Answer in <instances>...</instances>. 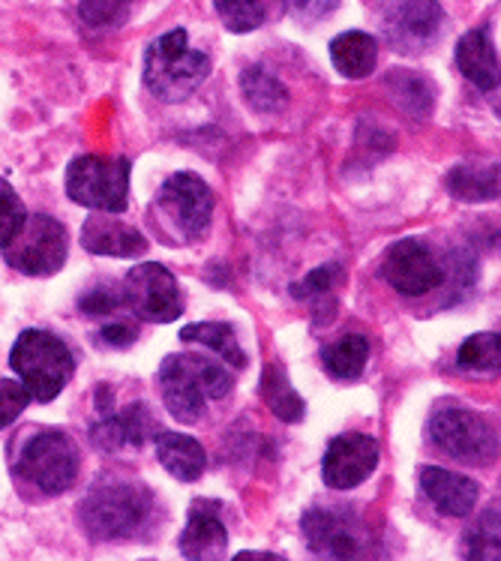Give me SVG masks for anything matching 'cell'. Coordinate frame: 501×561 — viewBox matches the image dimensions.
<instances>
[{"mask_svg": "<svg viewBox=\"0 0 501 561\" xmlns=\"http://www.w3.org/2000/svg\"><path fill=\"white\" fill-rule=\"evenodd\" d=\"M162 405L181 424H195L210 400H223L231 390V376L217 360L202 355H169L160 373Z\"/></svg>", "mask_w": 501, "mask_h": 561, "instance_id": "6da1fadb", "label": "cell"}, {"mask_svg": "<svg viewBox=\"0 0 501 561\" xmlns=\"http://www.w3.org/2000/svg\"><path fill=\"white\" fill-rule=\"evenodd\" d=\"M153 493L138 481H109L93 486L79 504L84 535L93 540H126L153 514Z\"/></svg>", "mask_w": 501, "mask_h": 561, "instance_id": "7a4b0ae2", "label": "cell"}, {"mask_svg": "<svg viewBox=\"0 0 501 561\" xmlns=\"http://www.w3.org/2000/svg\"><path fill=\"white\" fill-rule=\"evenodd\" d=\"M210 60L202 51L190 48V36L174 27L160 39H153L145 55V84L162 103H181L207 79Z\"/></svg>", "mask_w": 501, "mask_h": 561, "instance_id": "3957f363", "label": "cell"}, {"mask_svg": "<svg viewBox=\"0 0 501 561\" xmlns=\"http://www.w3.org/2000/svg\"><path fill=\"white\" fill-rule=\"evenodd\" d=\"M10 367L31 393V400L52 402L76 373L69 345L48 331H24L10 352Z\"/></svg>", "mask_w": 501, "mask_h": 561, "instance_id": "277c9868", "label": "cell"}, {"mask_svg": "<svg viewBox=\"0 0 501 561\" xmlns=\"http://www.w3.org/2000/svg\"><path fill=\"white\" fill-rule=\"evenodd\" d=\"M79 445L60 430H39L12 457V474L43 495H64L79 478Z\"/></svg>", "mask_w": 501, "mask_h": 561, "instance_id": "5b68a950", "label": "cell"}, {"mask_svg": "<svg viewBox=\"0 0 501 561\" xmlns=\"http://www.w3.org/2000/svg\"><path fill=\"white\" fill-rule=\"evenodd\" d=\"M67 195L81 207L124 214L129 202V160L79 157L67 169Z\"/></svg>", "mask_w": 501, "mask_h": 561, "instance_id": "8992f818", "label": "cell"}, {"mask_svg": "<svg viewBox=\"0 0 501 561\" xmlns=\"http://www.w3.org/2000/svg\"><path fill=\"white\" fill-rule=\"evenodd\" d=\"M69 238L64 222L48 214L24 219L22 231L3 247V259L24 276H52L67 262Z\"/></svg>", "mask_w": 501, "mask_h": 561, "instance_id": "52a82bcc", "label": "cell"}, {"mask_svg": "<svg viewBox=\"0 0 501 561\" xmlns=\"http://www.w3.org/2000/svg\"><path fill=\"white\" fill-rule=\"evenodd\" d=\"M126 310L150 324H169L183 312L178 279L162 264H136L124 279Z\"/></svg>", "mask_w": 501, "mask_h": 561, "instance_id": "ba28073f", "label": "cell"}, {"mask_svg": "<svg viewBox=\"0 0 501 561\" xmlns=\"http://www.w3.org/2000/svg\"><path fill=\"white\" fill-rule=\"evenodd\" d=\"M430 442L459 462H487L499 450V438L478 412L442 409L430 421Z\"/></svg>", "mask_w": 501, "mask_h": 561, "instance_id": "9c48e42d", "label": "cell"}, {"mask_svg": "<svg viewBox=\"0 0 501 561\" xmlns=\"http://www.w3.org/2000/svg\"><path fill=\"white\" fill-rule=\"evenodd\" d=\"M382 34L397 51H423L433 46L445 24V10L439 0H385L382 10Z\"/></svg>", "mask_w": 501, "mask_h": 561, "instance_id": "30bf717a", "label": "cell"}, {"mask_svg": "<svg viewBox=\"0 0 501 561\" xmlns=\"http://www.w3.org/2000/svg\"><path fill=\"white\" fill-rule=\"evenodd\" d=\"M157 205H160V210L169 217V222L181 238L195 241L210 226L214 193H210V186L198 174L178 172L162 184L160 195H157Z\"/></svg>", "mask_w": 501, "mask_h": 561, "instance_id": "8fae6325", "label": "cell"}, {"mask_svg": "<svg viewBox=\"0 0 501 561\" xmlns=\"http://www.w3.org/2000/svg\"><path fill=\"white\" fill-rule=\"evenodd\" d=\"M112 402H109V388H100V393H96L100 417L91 426L93 445L100 450L121 454V450H129V447H141L150 436L160 433V424L153 421V414H150L145 402H133V405H126L124 412H112Z\"/></svg>", "mask_w": 501, "mask_h": 561, "instance_id": "7c38bea8", "label": "cell"}, {"mask_svg": "<svg viewBox=\"0 0 501 561\" xmlns=\"http://www.w3.org/2000/svg\"><path fill=\"white\" fill-rule=\"evenodd\" d=\"M382 274L406 298H421L426 291L442 286V279H445V271H442L433 250L418 238H402L394 247H388L385 262H382Z\"/></svg>", "mask_w": 501, "mask_h": 561, "instance_id": "4fadbf2b", "label": "cell"}, {"mask_svg": "<svg viewBox=\"0 0 501 561\" xmlns=\"http://www.w3.org/2000/svg\"><path fill=\"white\" fill-rule=\"evenodd\" d=\"M378 442L364 433H342L331 438L321 459V478L331 490H354L376 471Z\"/></svg>", "mask_w": 501, "mask_h": 561, "instance_id": "5bb4252c", "label": "cell"}, {"mask_svg": "<svg viewBox=\"0 0 501 561\" xmlns=\"http://www.w3.org/2000/svg\"><path fill=\"white\" fill-rule=\"evenodd\" d=\"M300 528H304L309 552H316L319 559H361L364 556V538L345 514H337L328 507H309L300 519Z\"/></svg>", "mask_w": 501, "mask_h": 561, "instance_id": "9a60e30c", "label": "cell"}, {"mask_svg": "<svg viewBox=\"0 0 501 561\" xmlns=\"http://www.w3.org/2000/svg\"><path fill=\"white\" fill-rule=\"evenodd\" d=\"M183 559H223L228 550V531L219 519V502H207V499H198L190 507V516H186V528H183L181 540Z\"/></svg>", "mask_w": 501, "mask_h": 561, "instance_id": "2e32d148", "label": "cell"}, {"mask_svg": "<svg viewBox=\"0 0 501 561\" xmlns=\"http://www.w3.org/2000/svg\"><path fill=\"white\" fill-rule=\"evenodd\" d=\"M81 247L93 255H112V259H136L148 250L145 234L133 226H126L112 214L88 217L81 226Z\"/></svg>", "mask_w": 501, "mask_h": 561, "instance_id": "e0dca14e", "label": "cell"}, {"mask_svg": "<svg viewBox=\"0 0 501 561\" xmlns=\"http://www.w3.org/2000/svg\"><path fill=\"white\" fill-rule=\"evenodd\" d=\"M421 486L426 499L435 504V511L445 516H468L478 504V483L447 469H423Z\"/></svg>", "mask_w": 501, "mask_h": 561, "instance_id": "ac0fdd59", "label": "cell"}, {"mask_svg": "<svg viewBox=\"0 0 501 561\" xmlns=\"http://www.w3.org/2000/svg\"><path fill=\"white\" fill-rule=\"evenodd\" d=\"M456 64L463 69L475 88L480 91H496L499 88V51L490 43V34L487 27H478V31H468L459 46H456Z\"/></svg>", "mask_w": 501, "mask_h": 561, "instance_id": "d6986e66", "label": "cell"}, {"mask_svg": "<svg viewBox=\"0 0 501 561\" xmlns=\"http://www.w3.org/2000/svg\"><path fill=\"white\" fill-rule=\"evenodd\" d=\"M157 459L162 462V469L174 474L178 481L193 483L202 478V471L207 466V457L202 445L193 436L183 433H171V430H160L157 433Z\"/></svg>", "mask_w": 501, "mask_h": 561, "instance_id": "ffe728a7", "label": "cell"}, {"mask_svg": "<svg viewBox=\"0 0 501 561\" xmlns=\"http://www.w3.org/2000/svg\"><path fill=\"white\" fill-rule=\"evenodd\" d=\"M331 60L337 72H342L345 79H366L369 72H376L378 64L376 36L364 34V31H345V34L333 36Z\"/></svg>", "mask_w": 501, "mask_h": 561, "instance_id": "44dd1931", "label": "cell"}, {"mask_svg": "<svg viewBox=\"0 0 501 561\" xmlns=\"http://www.w3.org/2000/svg\"><path fill=\"white\" fill-rule=\"evenodd\" d=\"M262 397L264 402H267V409H271L280 421H285V424H300L304 414H307V405L297 397L295 385L288 381V373H285V367H280V364H271V367L264 369Z\"/></svg>", "mask_w": 501, "mask_h": 561, "instance_id": "7402d4cb", "label": "cell"}, {"mask_svg": "<svg viewBox=\"0 0 501 561\" xmlns=\"http://www.w3.org/2000/svg\"><path fill=\"white\" fill-rule=\"evenodd\" d=\"M388 91L394 93L399 108H406L409 115L426 117L433 112L435 88L426 76H418L411 69H390Z\"/></svg>", "mask_w": 501, "mask_h": 561, "instance_id": "603a6c76", "label": "cell"}, {"mask_svg": "<svg viewBox=\"0 0 501 561\" xmlns=\"http://www.w3.org/2000/svg\"><path fill=\"white\" fill-rule=\"evenodd\" d=\"M240 88H243V96H247L250 108L262 112V115H276L288 105V88L264 67L247 69L240 76Z\"/></svg>", "mask_w": 501, "mask_h": 561, "instance_id": "cb8c5ba5", "label": "cell"}, {"mask_svg": "<svg viewBox=\"0 0 501 561\" xmlns=\"http://www.w3.org/2000/svg\"><path fill=\"white\" fill-rule=\"evenodd\" d=\"M447 190L459 202H496L499 198V165H456L447 174Z\"/></svg>", "mask_w": 501, "mask_h": 561, "instance_id": "d4e9b609", "label": "cell"}, {"mask_svg": "<svg viewBox=\"0 0 501 561\" xmlns=\"http://www.w3.org/2000/svg\"><path fill=\"white\" fill-rule=\"evenodd\" d=\"M183 343H202L207 348H214L223 360H228L231 367H247V352L240 348L238 333L231 331L228 324L219 321H198V324H186L181 331Z\"/></svg>", "mask_w": 501, "mask_h": 561, "instance_id": "484cf974", "label": "cell"}, {"mask_svg": "<svg viewBox=\"0 0 501 561\" xmlns=\"http://www.w3.org/2000/svg\"><path fill=\"white\" fill-rule=\"evenodd\" d=\"M369 360V343L361 333H345L321 352V364L333 378H357Z\"/></svg>", "mask_w": 501, "mask_h": 561, "instance_id": "4316f807", "label": "cell"}, {"mask_svg": "<svg viewBox=\"0 0 501 561\" xmlns=\"http://www.w3.org/2000/svg\"><path fill=\"white\" fill-rule=\"evenodd\" d=\"M499 333H475L459 345V367L471 369V373H499Z\"/></svg>", "mask_w": 501, "mask_h": 561, "instance_id": "83f0119b", "label": "cell"}, {"mask_svg": "<svg viewBox=\"0 0 501 561\" xmlns=\"http://www.w3.org/2000/svg\"><path fill=\"white\" fill-rule=\"evenodd\" d=\"M466 559H499V507H490L463 540Z\"/></svg>", "mask_w": 501, "mask_h": 561, "instance_id": "f1b7e54d", "label": "cell"}, {"mask_svg": "<svg viewBox=\"0 0 501 561\" xmlns=\"http://www.w3.org/2000/svg\"><path fill=\"white\" fill-rule=\"evenodd\" d=\"M214 7L231 34H250L267 19L264 0H214Z\"/></svg>", "mask_w": 501, "mask_h": 561, "instance_id": "f546056e", "label": "cell"}, {"mask_svg": "<svg viewBox=\"0 0 501 561\" xmlns=\"http://www.w3.org/2000/svg\"><path fill=\"white\" fill-rule=\"evenodd\" d=\"M342 279V267L340 264H321L316 271H309L300 283L292 286V295L297 300H307V304H316L319 300V312H324V300L331 298L337 286Z\"/></svg>", "mask_w": 501, "mask_h": 561, "instance_id": "4dcf8cb0", "label": "cell"}, {"mask_svg": "<svg viewBox=\"0 0 501 561\" xmlns=\"http://www.w3.org/2000/svg\"><path fill=\"white\" fill-rule=\"evenodd\" d=\"M129 10H133V0H79L81 22L93 27V31L121 27Z\"/></svg>", "mask_w": 501, "mask_h": 561, "instance_id": "1f68e13d", "label": "cell"}, {"mask_svg": "<svg viewBox=\"0 0 501 561\" xmlns=\"http://www.w3.org/2000/svg\"><path fill=\"white\" fill-rule=\"evenodd\" d=\"M24 219H27V210H24L22 198L0 178V250L22 231Z\"/></svg>", "mask_w": 501, "mask_h": 561, "instance_id": "d6a6232c", "label": "cell"}, {"mask_svg": "<svg viewBox=\"0 0 501 561\" xmlns=\"http://www.w3.org/2000/svg\"><path fill=\"white\" fill-rule=\"evenodd\" d=\"M81 316H114L126 310L124 286H93L79 298Z\"/></svg>", "mask_w": 501, "mask_h": 561, "instance_id": "836d02e7", "label": "cell"}, {"mask_svg": "<svg viewBox=\"0 0 501 561\" xmlns=\"http://www.w3.org/2000/svg\"><path fill=\"white\" fill-rule=\"evenodd\" d=\"M27 405H31V393H27V388H24L22 381L0 378V430L15 424Z\"/></svg>", "mask_w": 501, "mask_h": 561, "instance_id": "e575fe53", "label": "cell"}, {"mask_svg": "<svg viewBox=\"0 0 501 561\" xmlns=\"http://www.w3.org/2000/svg\"><path fill=\"white\" fill-rule=\"evenodd\" d=\"M138 340V331L129 324V321H112L105 324L96 333V343L105 345V348H129V345Z\"/></svg>", "mask_w": 501, "mask_h": 561, "instance_id": "d590c367", "label": "cell"}, {"mask_svg": "<svg viewBox=\"0 0 501 561\" xmlns=\"http://www.w3.org/2000/svg\"><path fill=\"white\" fill-rule=\"evenodd\" d=\"M340 7V0H292V12L300 22H319Z\"/></svg>", "mask_w": 501, "mask_h": 561, "instance_id": "8d00e7d4", "label": "cell"}, {"mask_svg": "<svg viewBox=\"0 0 501 561\" xmlns=\"http://www.w3.org/2000/svg\"><path fill=\"white\" fill-rule=\"evenodd\" d=\"M235 559H238V561H250V559H271V561H276V559H283V556H276V552H238Z\"/></svg>", "mask_w": 501, "mask_h": 561, "instance_id": "74e56055", "label": "cell"}]
</instances>
